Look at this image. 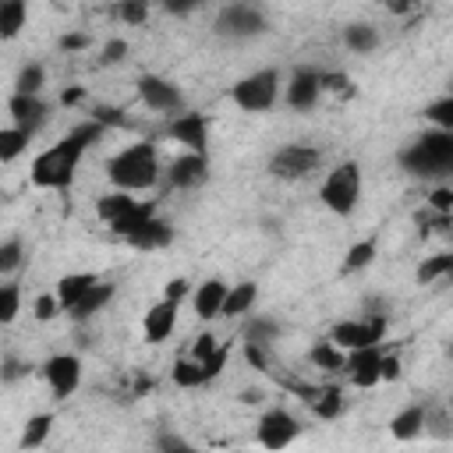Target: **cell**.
Masks as SVG:
<instances>
[{
    "instance_id": "6da1fadb",
    "label": "cell",
    "mask_w": 453,
    "mask_h": 453,
    "mask_svg": "<svg viewBox=\"0 0 453 453\" xmlns=\"http://www.w3.org/2000/svg\"><path fill=\"white\" fill-rule=\"evenodd\" d=\"M99 138H103V127L85 117V120L74 124L60 142L46 145V149L32 159L28 180H32L35 188H46V191H67V188L74 184V173H78V163H81L85 149L96 145Z\"/></svg>"
},
{
    "instance_id": "7a4b0ae2",
    "label": "cell",
    "mask_w": 453,
    "mask_h": 453,
    "mask_svg": "<svg viewBox=\"0 0 453 453\" xmlns=\"http://www.w3.org/2000/svg\"><path fill=\"white\" fill-rule=\"evenodd\" d=\"M106 177H110L113 191H127V195L149 191L163 177L156 142H131L127 149H120L117 156H110L106 159Z\"/></svg>"
},
{
    "instance_id": "3957f363",
    "label": "cell",
    "mask_w": 453,
    "mask_h": 453,
    "mask_svg": "<svg viewBox=\"0 0 453 453\" xmlns=\"http://www.w3.org/2000/svg\"><path fill=\"white\" fill-rule=\"evenodd\" d=\"M400 163L414 177H446L453 170V131H425L403 152Z\"/></svg>"
},
{
    "instance_id": "277c9868",
    "label": "cell",
    "mask_w": 453,
    "mask_h": 453,
    "mask_svg": "<svg viewBox=\"0 0 453 453\" xmlns=\"http://www.w3.org/2000/svg\"><path fill=\"white\" fill-rule=\"evenodd\" d=\"M319 198L333 216H350L361 202V166L354 159L336 163L319 184Z\"/></svg>"
},
{
    "instance_id": "5b68a950",
    "label": "cell",
    "mask_w": 453,
    "mask_h": 453,
    "mask_svg": "<svg viewBox=\"0 0 453 453\" xmlns=\"http://www.w3.org/2000/svg\"><path fill=\"white\" fill-rule=\"evenodd\" d=\"M280 71L276 67H262V71H251L244 78H237L230 85V103L244 113H265L276 106L280 99Z\"/></svg>"
},
{
    "instance_id": "8992f818",
    "label": "cell",
    "mask_w": 453,
    "mask_h": 453,
    "mask_svg": "<svg viewBox=\"0 0 453 453\" xmlns=\"http://www.w3.org/2000/svg\"><path fill=\"white\" fill-rule=\"evenodd\" d=\"M386 329H389L386 315H382V311H368L365 319H343V322H336L326 340H329L333 347H340L343 354H350V350L379 347V343L386 340Z\"/></svg>"
},
{
    "instance_id": "52a82bcc",
    "label": "cell",
    "mask_w": 453,
    "mask_h": 453,
    "mask_svg": "<svg viewBox=\"0 0 453 453\" xmlns=\"http://www.w3.org/2000/svg\"><path fill=\"white\" fill-rule=\"evenodd\" d=\"M319 163H322V152L315 145H308V142H287V145H280L269 156V173L276 180H304V177H311L319 170Z\"/></svg>"
},
{
    "instance_id": "ba28073f",
    "label": "cell",
    "mask_w": 453,
    "mask_h": 453,
    "mask_svg": "<svg viewBox=\"0 0 453 453\" xmlns=\"http://www.w3.org/2000/svg\"><path fill=\"white\" fill-rule=\"evenodd\" d=\"M301 428H304V425H301L287 407H269V411H262V418L255 421V442H258L262 449H269V453H283L287 446L297 442Z\"/></svg>"
},
{
    "instance_id": "9c48e42d",
    "label": "cell",
    "mask_w": 453,
    "mask_h": 453,
    "mask_svg": "<svg viewBox=\"0 0 453 453\" xmlns=\"http://www.w3.org/2000/svg\"><path fill=\"white\" fill-rule=\"evenodd\" d=\"M212 28H216V35H223V39H255V35L265 32V14H262V7H255V4H226V7L216 14Z\"/></svg>"
},
{
    "instance_id": "30bf717a",
    "label": "cell",
    "mask_w": 453,
    "mask_h": 453,
    "mask_svg": "<svg viewBox=\"0 0 453 453\" xmlns=\"http://www.w3.org/2000/svg\"><path fill=\"white\" fill-rule=\"evenodd\" d=\"M138 99L142 106H149L152 113H166V117H177L184 113V92L177 81L163 78V74H138Z\"/></svg>"
},
{
    "instance_id": "8fae6325",
    "label": "cell",
    "mask_w": 453,
    "mask_h": 453,
    "mask_svg": "<svg viewBox=\"0 0 453 453\" xmlns=\"http://www.w3.org/2000/svg\"><path fill=\"white\" fill-rule=\"evenodd\" d=\"M42 382L50 386V393L57 400H67L78 386H81V357L78 354H53L42 361Z\"/></svg>"
},
{
    "instance_id": "7c38bea8",
    "label": "cell",
    "mask_w": 453,
    "mask_h": 453,
    "mask_svg": "<svg viewBox=\"0 0 453 453\" xmlns=\"http://www.w3.org/2000/svg\"><path fill=\"white\" fill-rule=\"evenodd\" d=\"M166 138H173L184 152H209V117L184 110L166 120Z\"/></svg>"
},
{
    "instance_id": "4fadbf2b",
    "label": "cell",
    "mask_w": 453,
    "mask_h": 453,
    "mask_svg": "<svg viewBox=\"0 0 453 453\" xmlns=\"http://www.w3.org/2000/svg\"><path fill=\"white\" fill-rule=\"evenodd\" d=\"M322 99V85H319V71L315 67H294V74L283 85V103L297 113L315 110Z\"/></svg>"
},
{
    "instance_id": "5bb4252c",
    "label": "cell",
    "mask_w": 453,
    "mask_h": 453,
    "mask_svg": "<svg viewBox=\"0 0 453 453\" xmlns=\"http://www.w3.org/2000/svg\"><path fill=\"white\" fill-rule=\"evenodd\" d=\"M209 180V152H180L166 166V184L173 191H195Z\"/></svg>"
},
{
    "instance_id": "9a60e30c",
    "label": "cell",
    "mask_w": 453,
    "mask_h": 453,
    "mask_svg": "<svg viewBox=\"0 0 453 453\" xmlns=\"http://www.w3.org/2000/svg\"><path fill=\"white\" fill-rule=\"evenodd\" d=\"M7 113H11V127H18V131H25V134L32 138V134H39V131L46 127V120H50V103H46L42 96H14V92H11Z\"/></svg>"
},
{
    "instance_id": "2e32d148",
    "label": "cell",
    "mask_w": 453,
    "mask_h": 453,
    "mask_svg": "<svg viewBox=\"0 0 453 453\" xmlns=\"http://www.w3.org/2000/svg\"><path fill=\"white\" fill-rule=\"evenodd\" d=\"M177 311H180V304L159 297V301L142 315V336H145V343H163V340H170L173 329H177Z\"/></svg>"
},
{
    "instance_id": "e0dca14e",
    "label": "cell",
    "mask_w": 453,
    "mask_h": 453,
    "mask_svg": "<svg viewBox=\"0 0 453 453\" xmlns=\"http://www.w3.org/2000/svg\"><path fill=\"white\" fill-rule=\"evenodd\" d=\"M379 361H382V350H379V347L350 350L347 361H343V375L350 379V386L372 389V386H379Z\"/></svg>"
},
{
    "instance_id": "ac0fdd59",
    "label": "cell",
    "mask_w": 453,
    "mask_h": 453,
    "mask_svg": "<svg viewBox=\"0 0 453 453\" xmlns=\"http://www.w3.org/2000/svg\"><path fill=\"white\" fill-rule=\"evenodd\" d=\"M226 280H219V276H209V280H202L198 287H191V308H195V315L202 319V322H212V319H219V308H223V297H226Z\"/></svg>"
},
{
    "instance_id": "d6986e66",
    "label": "cell",
    "mask_w": 453,
    "mask_h": 453,
    "mask_svg": "<svg viewBox=\"0 0 453 453\" xmlns=\"http://www.w3.org/2000/svg\"><path fill=\"white\" fill-rule=\"evenodd\" d=\"M138 205H142V202H138L134 195H127V191H106L103 198H96V216L113 230V226H120Z\"/></svg>"
},
{
    "instance_id": "ffe728a7",
    "label": "cell",
    "mask_w": 453,
    "mask_h": 453,
    "mask_svg": "<svg viewBox=\"0 0 453 453\" xmlns=\"http://www.w3.org/2000/svg\"><path fill=\"white\" fill-rule=\"evenodd\" d=\"M131 248H138V251H156V248H166L170 241H173V226L166 223V219H159V216H152V219H145L131 237H124Z\"/></svg>"
},
{
    "instance_id": "44dd1931",
    "label": "cell",
    "mask_w": 453,
    "mask_h": 453,
    "mask_svg": "<svg viewBox=\"0 0 453 453\" xmlns=\"http://www.w3.org/2000/svg\"><path fill=\"white\" fill-rule=\"evenodd\" d=\"M99 276L96 273H64L60 280H57V290H53V297H57V304H60V311H71L88 290H92V283H96Z\"/></svg>"
},
{
    "instance_id": "7402d4cb",
    "label": "cell",
    "mask_w": 453,
    "mask_h": 453,
    "mask_svg": "<svg viewBox=\"0 0 453 453\" xmlns=\"http://www.w3.org/2000/svg\"><path fill=\"white\" fill-rule=\"evenodd\" d=\"M255 304H258V287H255L251 280H241V283H230V287H226V297H223L219 315L241 319V315H251Z\"/></svg>"
},
{
    "instance_id": "603a6c76",
    "label": "cell",
    "mask_w": 453,
    "mask_h": 453,
    "mask_svg": "<svg viewBox=\"0 0 453 453\" xmlns=\"http://www.w3.org/2000/svg\"><path fill=\"white\" fill-rule=\"evenodd\" d=\"M421 432H425V403H411V407L396 411L393 421H389V435H393L396 442H411V439H418Z\"/></svg>"
},
{
    "instance_id": "cb8c5ba5",
    "label": "cell",
    "mask_w": 453,
    "mask_h": 453,
    "mask_svg": "<svg viewBox=\"0 0 453 453\" xmlns=\"http://www.w3.org/2000/svg\"><path fill=\"white\" fill-rule=\"evenodd\" d=\"M110 301H113V283L96 280V283H92V290H88V294H85V297H81V301H78V304H74L67 315H71L74 322H85V319L99 315V311H103Z\"/></svg>"
},
{
    "instance_id": "d4e9b609",
    "label": "cell",
    "mask_w": 453,
    "mask_h": 453,
    "mask_svg": "<svg viewBox=\"0 0 453 453\" xmlns=\"http://www.w3.org/2000/svg\"><path fill=\"white\" fill-rule=\"evenodd\" d=\"M308 403H311V414L322 418V421H336V418L343 414V407H347L340 386H319V393H315Z\"/></svg>"
},
{
    "instance_id": "484cf974",
    "label": "cell",
    "mask_w": 453,
    "mask_h": 453,
    "mask_svg": "<svg viewBox=\"0 0 453 453\" xmlns=\"http://www.w3.org/2000/svg\"><path fill=\"white\" fill-rule=\"evenodd\" d=\"M379 42H382V35L368 21H354V25L343 28V46L350 53H372V50H379Z\"/></svg>"
},
{
    "instance_id": "4316f807",
    "label": "cell",
    "mask_w": 453,
    "mask_h": 453,
    "mask_svg": "<svg viewBox=\"0 0 453 453\" xmlns=\"http://www.w3.org/2000/svg\"><path fill=\"white\" fill-rule=\"evenodd\" d=\"M28 21L25 0H0V39H18Z\"/></svg>"
},
{
    "instance_id": "83f0119b",
    "label": "cell",
    "mask_w": 453,
    "mask_h": 453,
    "mask_svg": "<svg viewBox=\"0 0 453 453\" xmlns=\"http://www.w3.org/2000/svg\"><path fill=\"white\" fill-rule=\"evenodd\" d=\"M53 414L50 411H42V414H32L28 421H25V428H21V439H18V446L21 449H39L46 439H50V432H53Z\"/></svg>"
},
{
    "instance_id": "f1b7e54d",
    "label": "cell",
    "mask_w": 453,
    "mask_h": 453,
    "mask_svg": "<svg viewBox=\"0 0 453 453\" xmlns=\"http://www.w3.org/2000/svg\"><path fill=\"white\" fill-rule=\"evenodd\" d=\"M170 379H173V386H180V389H202V386H209L205 368H202L198 361H191V357H177L173 368H170Z\"/></svg>"
},
{
    "instance_id": "f546056e",
    "label": "cell",
    "mask_w": 453,
    "mask_h": 453,
    "mask_svg": "<svg viewBox=\"0 0 453 453\" xmlns=\"http://www.w3.org/2000/svg\"><path fill=\"white\" fill-rule=\"evenodd\" d=\"M449 273H453V255H449V251H439V255H428V258L418 265L414 280L425 287V283H439V280H446Z\"/></svg>"
},
{
    "instance_id": "4dcf8cb0",
    "label": "cell",
    "mask_w": 453,
    "mask_h": 453,
    "mask_svg": "<svg viewBox=\"0 0 453 453\" xmlns=\"http://www.w3.org/2000/svg\"><path fill=\"white\" fill-rule=\"evenodd\" d=\"M308 361H311L315 368H322V372H343V361H347V354H343L340 347H333L329 340H319V343H311V350H308Z\"/></svg>"
},
{
    "instance_id": "1f68e13d",
    "label": "cell",
    "mask_w": 453,
    "mask_h": 453,
    "mask_svg": "<svg viewBox=\"0 0 453 453\" xmlns=\"http://www.w3.org/2000/svg\"><path fill=\"white\" fill-rule=\"evenodd\" d=\"M46 85V67L42 64H25L14 78V96H39Z\"/></svg>"
},
{
    "instance_id": "d6a6232c",
    "label": "cell",
    "mask_w": 453,
    "mask_h": 453,
    "mask_svg": "<svg viewBox=\"0 0 453 453\" xmlns=\"http://www.w3.org/2000/svg\"><path fill=\"white\" fill-rule=\"evenodd\" d=\"M28 134L25 131H18V127H0V163H14V159H21L25 156V149H28Z\"/></svg>"
},
{
    "instance_id": "836d02e7",
    "label": "cell",
    "mask_w": 453,
    "mask_h": 453,
    "mask_svg": "<svg viewBox=\"0 0 453 453\" xmlns=\"http://www.w3.org/2000/svg\"><path fill=\"white\" fill-rule=\"evenodd\" d=\"M425 120L435 131H453V96H439L435 103L425 106Z\"/></svg>"
},
{
    "instance_id": "e575fe53",
    "label": "cell",
    "mask_w": 453,
    "mask_h": 453,
    "mask_svg": "<svg viewBox=\"0 0 453 453\" xmlns=\"http://www.w3.org/2000/svg\"><path fill=\"white\" fill-rule=\"evenodd\" d=\"M372 262H375V241L368 237V241L350 244V251L343 255V273H361V269H368Z\"/></svg>"
},
{
    "instance_id": "d590c367",
    "label": "cell",
    "mask_w": 453,
    "mask_h": 453,
    "mask_svg": "<svg viewBox=\"0 0 453 453\" xmlns=\"http://www.w3.org/2000/svg\"><path fill=\"white\" fill-rule=\"evenodd\" d=\"M21 315V287L0 283V326H11Z\"/></svg>"
},
{
    "instance_id": "8d00e7d4",
    "label": "cell",
    "mask_w": 453,
    "mask_h": 453,
    "mask_svg": "<svg viewBox=\"0 0 453 453\" xmlns=\"http://www.w3.org/2000/svg\"><path fill=\"white\" fill-rule=\"evenodd\" d=\"M276 333H280V326H276L273 319L255 315V319L248 322V329H244V340H248V343H258V347H269V343L276 340Z\"/></svg>"
},
{
    "instance_id": "74e56055",
    "label": "cell",
    "mask_w": 453,
    "mask_h": 453,
    "mask_svg": "<svg viewBox=\"0 0 453 453\" xmlns=\"http://www.w3.org/2000/svg\"><path fill=\"white\" fill-rule=\"evenodd\" d=\"M21 262H25V241L21 237L0 241V276H11Z\"/></svg>"
},
{
    "instance_id": "f35d334b",
    "label": "cell",
    "mask_w": 453,
    "mask_h": 453,
    "mask_svg": "<svg viewBox=\"0 0 453 453\" xmlns=\"http://www.w3.org/2000/svg\"><path fill=\"white\" fill-rule=\"evenodd\" d=\"M113 14L124 21V25H145L149 21V4L145 0H120L117 7H113Z\"/></svg>"
},
{
    "instance_id": "ab89813d",
    "label": "cell",
    "mask_w": 453,
    "mask_h": 453,
    "mask_svg": "<svg viewBox=\"0 0 453 453\" xmlns=\"http://www.w3.org/2000/svg\"><path fill=\"white\" fill-rule=\"evenodd\" d=\"M425 432L435 435V439H449L453 435V425H449L446 407H425Z\"/></svg>"
},
{
    "instance_id": "60d3db41",
    "label": "cell",
    "mask_w": 453,
    "mask_h": 453,
    "mask_svg": "<svg viewBox=\"0 0 453 453\" xmlns=\"http://www.w3.org/2000/svg\"><path fill=\"white\" fill-rule=\"evenodd\" d=\"M88 120H92V124H99L103 131H106V127H124V124H127L124 110H120V106H106V103L92 106V110H88Z\"/></svg>"
},
{
    "instance_id": "b9f144b4",
    "label": "cell",
    "mask_w": 453,
    "mask_h": 453,
    "mask_svg": "<svg viewBox=\"0 0 453 453\" xmlns=\"http://www.w3.org/2000/svg\"><path fill=\"white\" fill-rule=\"evenodd\" d=\"M425 209L435 212V216H453V188H449V184L432 188L428 198H425Z\"/></svg>"
},
{
    "instance_id": "7bdbcfd3",
    "label": "cell",
    "mask_w": 453,
    "mask_h": 453,
    "mask_svg": "<svg viewBox=\"0 0 453 453\" xmlns=\"http://www.w3.org/2000/svg\"><path fill=\"white\" fill-rule=\"evenodd\" d=\"M156 453H202V449H195L188 439H180V435H173V432H159Z\"/></svg>"
},
{
    "instance_id": "ee69618b",
    "label": "cell",
    "mask_w": 453,
    "mask_h": 453,
    "mask_svg": "<svg viewBox=\"0 0 453 453\" xmlns=\"http://www.w3.org/2000/svg\"><path fill=\"white\" fill-rule=\"evenodd\" d=\"M216 350H219V343H216V336H212V333H202V336H198V340L191 343V350H188V357H191V361H198V365H205V361H209V357H212Z\"/></svg>"
},
{
    "instance_id": "f6af8a7d",
    "label": "cell",
    "mask_w": 453,
    "mask_h": 453,
    "mask_svg": "<svg viewBox=\"0 0 453 453\" xmlns=\"http://www.w3.org/2000/svg\"><path fill=\"white\" fill-rule=\"evenodd\" d=\"M241 354H244L248 368H255V372H269V347H258V343H248V340H244Z\"/></svg>"
},
{
    "instance_id": "bcb514c9",
    "label": "cell",
    "mask_w": 453,
    "mask_h": 453,
    "mask_svg": "<svg viewBox=\"0 0 453 453\" xmlns=\"http://www.w3.org/2000/svg\"><path fill=\"white\" fill-rule=\"evenodd\" d=\"M32 315H35L39 322H50V319H57V315H60V304H57V297H53V294H39V297L32 301Z\"/></svg>"
},
{
    "instance_id": "7dc6e473",
    "label": "cell",
    "mask_w": 453,
    "mask_h": 453,
    "mask_svg": "<svg viewBox=\"0 0 453 453\" xmlns=\"http://www.w3.org/2000/svg\"><path fill=\"white\" fill-rule=\"evenodd\" d=\"M400 372H403L400 354H382V361H379V382H396Z\"/></svg>"
},
{
    "instance_id": "c3c4849f",
    "label": "cell",
    "mask_w": 453,
    "mask_h": 453,
    "mask_svg": "<svg viewBox=\"0 0 453 453\" xmlns=\"http://www.w3.org/2000/svg\"><path fill=\"white\" fill-rule=\"evenodd\" d=\"M124 57H127V42H124V39H110V42L103 46L99 64H103V67H110V64H120Z\"/></svg>"
},
{
    "instance_id": "681fc988",
    "label": "cell",
    "mask_w": 453,
    "mask_h": 453,
    "mask_svg": "<svg viewBox=\"0 0 453 453\" xmlns=\"http://www.w3.org/2000/svg\"><path fill=\"white\" fill-rule=\"evenodd\" d=\"M319 85H322V92H343L350 85V78L343 71H319Z\"/></svg>"
},
{
    "instance_id": "f907efd6",
    "label": "cell",
    "mask_w": 453,
    "mask_h": 453,
    "mask_svg": "<svg viewBox=\"0 0 453 453\" xmlns=\"http://www.w3.org/2000/svg\"><path fill=\"white\" fill-rule=\"evenodd\" d=\"M184 297H191V283H188L184 276H177V280H170V283L163 287V301H173V304H180Z\"/></svg>"
},
{
    "instance_id": "816d5d0a",
    "label": "cell",
    "mask_w": 453,
    "mask_h": 453,
    "mask_svg": "<svg viewBox=\"0 0 453 453\" xmlns=\"http://www.w3.org/2000/svg\"><path fill=\"white\" fill-rule=\"evenodd\" d=\"M25 375H28V365H25V361L4 357V365H0V382H18V379H25Z\"/></svg>"
},
{
    "instance_id": "f5cc1de1",
    "label": "cell",
    "mask_w": 453,
    "mask_h": 453,
    "mask_svg": "<svg viewBox=\"0 0 453 453\" xmlns=\"http://www.w3.org/2000/svg\"><path fill=\"white\" fill-rule=\"evenodd\" d=\"M57 50H64V53H81V50H88V35H85V32H67V35L57 39Z\"/></svg>"
},
{
    "instance_id": "db71d44e",
    "label": "cell",
    "mask_w": 453,
    "mask_h": 453,
    "mask_svg": "<svg viewBox=\"0 0 453 453\" xmlns=\"http://www.w3.org/2000/svg\"><path fill=\"white\" fill-rule=\"evenodd\" d=\"M226 357H230V347H223V343H219V350H216V354H212V357H209V361L202 365V368H205V375H209V382H212V379H216V375L223 372Z\"/></svg>"
},
{
    "instance_id": "11a10c76",
    "label": "cell",
    "mask_w": 453,
    "mask_h": 453,
    "mask_svg": "<svg viewBox=\"0 0 453 453\" xmlns=\"http://www.w3.org/2000/svg\"><path fill=\"white\" fill-rule=\"evenodd\" d=\"M78 103H85V85H71L60 92V106H78Z\"/></svg>"
},
{
    "instance_id": "9f6ffc18",
    "label": "cell",
    "mask_w": 453,
    "mask_h": 453,
    "mask_svg": "<svg viewBox=\"0 0 453 453\" xmlns=\"http://www.w3.org/2000/svg\"><path fill=\"white\" fill-rule=\"evenodd\" d=\"M163 11H166V14H191V11H195V0H166Z\"/></svg>"
},
{
    "instance_id": "6f0895ef",
    "label": "cell",
    "mask_w": 453,
    "mask_h": 453,
    "mask_svg": "<svg viewBox=\"0 0 453 453\" xmlns=\"http://www.w3.org/2000/svg\"><path fill=\"white\" fill-rule=\"evenodd\" d=\"M262 400H265L262 389H244V393H241V403H262Z\"/></svg>"
}]
</instances>
